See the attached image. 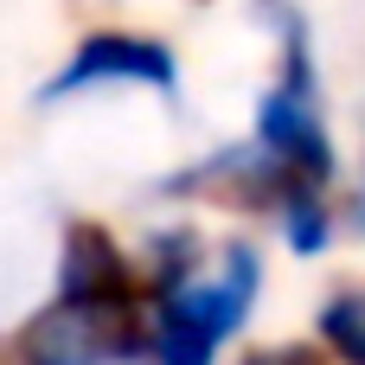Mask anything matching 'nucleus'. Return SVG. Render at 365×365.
Instances as JSON below:
<instances>
[{
    "label": "nucleus",
    "mask_w": 365,
    "mask_h": 365,
    "mask_svg": "<svg viewBox=\"0 0 365 365\" xmlns=\"http://www.w3.org/2000/svg\"><path fill=\"white\" fill-rule=\"evenodd\" d=\"M141 263L103 218H64L45 302L0 340V365H141Z\"/></svg>",
    "instance_id": "f257e3e1"
},
{
    "label": "nucleus",
    "mask_w": 365,
    "mask_h": 365,
    "mask_svg": "<svg viewBox=\"0 0 365 365\" xmlns=\"http://www.w3.org/2000/svg\"><path fill=\"white\" fill-rule=\"evenodd\" d=\"M263 295H269V250L244 231L218 237L192 276L148 295L141 365H225L250 334Z\"/></svg>",
    "instance_id": "f03ea898"
},
{
    "label": "nucleus",
    "mask_w": 365,
    "mask_h": 365,
    "mask_svg": "<svg viewBox=\"0 0 365 365\" xmlns=\"http://www.w3.org/2000/svg\"><path fill=\"white\" fill-rule=\"evenodd\" d=\"M115 90H135V96H154L167 109L186 103V58L173 38L148 32V26H128V19H96L77 32V45L32 83V115H58V109H77L90 96H115Z\"/></svg>",
    "instance_id": "7ed1b4c3"
},
{
    "label": "nucleus",
    "mask_w": 365,
    "mask_h": 365,
    "mask_svg": "<svg viewBox=\"0 0 365 365\" xmlns=\"http://www.w3.org/2000/svg\"><path fill=\"white\" fill-rule=\"evenodd\" d=\"M308 340L327 365H365V282H334L314 302Z\"/></svg>",
    "instance_id": "20e7f679"
},
{
    "label": "nucleus",
    "mask_w": 365,
    "mask_h": 365,
    "mask_svg": "<svg viewBox=\"0 0 365 365\" xmlns=\"http://www.w3.org/2000/svg\"><path fill=\"white\" fill-rule=\"evenodd\" d=\"M346 231H359L365 237V160H359V173H346Z\"/></svg>",
    "instance_id": "39448f33"
},
{
    "label": "nucleus",
    "mask_w": 365,
    "mask_h": 365,
    "mask_svg": "<svg viewBox=\"0 0 365 365\" xmlns=\"http://www.w3.org/2000/svg\"><path fill=\"white\" fill-rule=\"evenodd\" d=\"M77 6H122V0H77Z\"/></svg>",
    "instance_id": "423d86ee"
}]
</instances>
